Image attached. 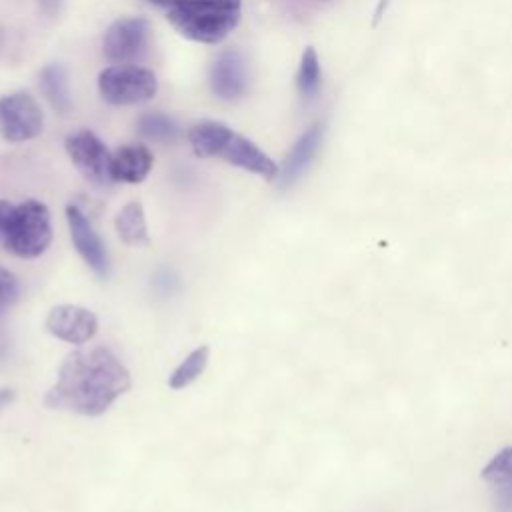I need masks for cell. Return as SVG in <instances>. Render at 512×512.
<instances>
[{
  "label": "cell",
  "mask_w": 512,
  "mask_h": 512,
  "mask_svg": "<svg viewBox=\"0 0 512 512\" xmlns=\"http://www.w3.org/2000/svg\"><path fill=\"white\" fill-rule=\"evenodd\" d=\"M150 4H154V6H162V8H172L174 4H178L180 0H148Z\"/></svg>",
  "instance_id": "obj_24"
},
{
  "label": "cell",
  "mask_w": 512,
  "mask_h": 512,
  "mask_svg": "<svg viewBox=\"0 0 512 512\" xmlns=\"http://www.w3.org/2000/svg\"><path fill=\"white\" fill-rule=\"evenodd\" d=\"M322 136H324L322 124H314L296 140V144L288 152L284 164L278 168L280 186L286 188V186L294 184L302 176V172L310 166V162L314 160L316 152L320 150Z\"/></svg>",
  "instance_id": "obj_12"
},
{
  "label": "cell",
  "mask_w": 512,
  "mask_h": 512,
  "mask_svg": "<svg viewBox=\"0 0 512 512\" xmlns=\"http://www.w3.org/2000/svg\"><path fill=\"white\" fill-rule=\"evenodd\" d=\"M46 330L64 342L84 344L98 332V318L92 310L76 304H58L46 316Z\"/></svg>",
  "instance_id": "obj_10"
},
{
  "label": "cell",
  "mask_w": 512,
  "mask_h": 512,
  "mask_svg": "<svg viewBox=\"0 0 512 512\" xmlns=\"http://www.w3.org/2000/svg\"><path fill=\"white\" fill-rule=\"evenodd\" d=\"M138 132L152 142H172L176 138V124L160 112H148L138 118Z\"/></svg>",
  "instance_id": "obj_18"
},
{
  "label": "cell",
  "mask_w": 512,
  "mask_h": 512,
  "mask_svg": "<svg viewBox=\"0 0 512 512\" xmlns=\"http://www.w3.org/2000/svg\"><path fill=\"white\" fill-rule=\"evenodd\" d=\"M248 74L244 58L234 52H222L210 70V88L222 100H234L246 92Z\"/></svg>",
  "instance_id": "obj_11"
},
{
  "label": "cell",
  "mask_w": 512,
  "mask_h": 512,
  "mask_svg": "<svg viewBox=\"0 0 512 512\" xmlns=\"http://www.w3.org/2000/svg\"><path fill=\"white\" fill-rule=\"evenodd\" d=\"M388 2H390V0H380V2H378V8H376V14H374V24H376V22H378V20H380V18H382V10H386V6H388Z\"/></svg>",
  "instance_id": "obj_25"
},
{
  "label": "cell",
  "mask_w": 512,
  "mask_h": 512,
  "mask_svg": "<svg viewBox=\"0 0 512 512\" xmlns=\"http://www.w3.org/2000/svg\"><path fill=\"white\" fill-rule=\"evenodd\" d=\"M66 220H68L70 238H72V244H74L76 252L82 256V260L88 264V268L98 278H106L108 268H110L108 252H106V246L100 240V236L94 232L90 220L74 204L66 206Z\"/></svg>",
  "instance_id": "obj_9"
},
{
  "label": "cell",
  "mask_w": 512,
  "mask_h": 512,
  "mask_svg": "<svg viewBox=\"0 0 512 512\" xmlns=\"http://www.w3.org/2000/svg\"><path fill=\"white\" fill-rule=\"evenodd\" d=\"M482 480L494 486L512 484V446L498 450L482 468Z\"/></svg>",
  "instance_id": "obj_19"
},
{
  "label": "cell",
  "mask_w": 512,
  "mask_h": 512,
  "mask_svg": "<svg viewBox=\"0 0 512 512\" xmlns=\"http://www.w3.org/2000/svg\"><path fill=\"white\" fill-rule=\"evenodd\" d=\"M240 14L242 0H180L166 18L188 40L218 44L238 26Z\"/></svg>",
  "instance_id": "obj_3"
},
{
  "label": "cell",
  "mask_w": 512,
  "mask_h": 512,
  "mask_svg": "<svg viewBox=\"0 0 512 512\" xmlns=\"http://www.w3.org/2000/svg\"><path fill=\"white\" fill-rule=\"evenodd\" d=\"M18 292H20L18 278L10 270L0 266V316L8 312V308L16 302Z\"/></svg>",
  "instance_id": "obj_20"
},
{
  "label": "cell",
  "mask_w": 512,
  "mask_h": 512,
  "mask_svg": "<svg viewBox=\"0 0 512 512\" xmlns=\"http://www.w3.org/2000/svg\"><path fill=\"white\" fill-rule=\"evenodd\" d=\"M188 142L200 158H222L224 162L258 174L262 178L278 176V164L254 142L236 134L222 122L200 120L188 132Z\"/></svg>",
  "instance_id": "obj_2"
},
{
  "label": "cell",
  "mask_w": 512,
  "mask_h": 512,
  "mask_svg": "<svg viewBox=\"0 0 512 512\" xmlns=\"http://www.w3.org/2000/svg\"><path fill=\"white\" fill-rule=\"evenodd\" d=\"M320 60L312 46L302 52L298 74H296V88L304 98H312L320 88Z\"/></svg>",
  "instance_id": "obj_17"
},
{
  "label": "cell",
  "mask_w": 512,
  "mask_h": 512,
  "mask_svg": "<svg viewBox=\"0 0 512 512\" xmlns=\"http://www.w3.org/2000/svg\"><path fill=\"white\" fill-rule=\"evenodd\" d=\"M100 96L114 106L140 104L158 92V80L152 70L134 64H114L98 74Z\"/></svg>",
  "instance_id": "obj_5"
},
{
  "label": "cell",
  "mask_w": 512,
  "mask_h": 512,
  "mask_svg": "<svg viewBox=\"0 0 512 512\" xmlns=\"http://www.w3.org/2000/svg\"><path fill=\"white\" fill-rule=\"evenodd\" d=\"M130 384V372L114 350L108 346L80 348L62 360L44 404L52 410L100 416L130 390Z\"/></svg>",
  "instance_id": "obj_1"
},
{
  "label": "cell",
  "mask_w": 512,
  "mask_h": 512,
  "mask_svg": "<svg viewBox=\"0 0 512 512\" xmlns=\"http://www.w3.org/2000/svg\"><path fill=\"white\" fill-rule=\"evenodd\" d=\"M52 242V222L46 204L24 200L14 206L2 238V248L16 258H38Z\"/></svg>",
  "instance_id": "obj_4"
},
{
  "label": "cell",
  "mask_w": 512,
  "mask_h": 512,
  "mask_svg": "<svg viewBox=\"0 0 512 512\" xmlns=\"http://www.w3.org/2000/svg\"><path fill=\"white\" fill-rule=\"evenodd\" d=\"M502 508L506 512H512V484L506 486V492L502 494Z\"/></svg>",
  "instance_id": "obj_23"
},
{
  "label": "cell",
  "mask_w": 512,
  "mask_h": 512,
  "mask_svg": "<svg viewBox=\"0 0 512 512\" xmlns=\"http://www.w3.org/2000/svg\"><path fill=\"white\" fill-rule=\"evenodd\" d=\"M14 400V392L10 388H0V410H4Z\"/></svg>",
  "instance_id": "obj_22"
},
{
  "label": "cell",
  "mask_w": 512,
  "mask_h": 512,
  "mask_svg": "<svg viewBox=\"0 0 512 512\" xmlns=\"http://www.w3.org/2000/svg\"><path fill=\"white\" fill-rule=\"evenodd\" d=\"M12 210H14V204H10L8 200H0V246H2V238H4Z\"/></svg>",
  "instance_id": "obj_21"
},
{
  "label": "cell",
  "mask_w": 512,
  "mask_h": 512,
  "mask_svg": "<svg viewBox=\"0 0 512 512\" xmlns=\"http://www.w3.org/2000/svg\"><path fill=\"white\" fill-rule=\"evenodd\" d=\"M148 40L150 26L144 18H118L108 26L102 50L110 62L130 64L146 52Z\"/></svg>",
  "instance_id": "obj_8"
},
{
  "label": "cell",
  "mask_w": 512,
  "mask_h": 512,
  "mask_svg": "<svg viewBox=\"0 0 512 512\" xmlns=\"http://www.w3.org/2000/svg\"><path fill=\"white\" fill-rule=\"evenodd\" d=\"M44 114L40 104L26 92L0 98V136L6 142H26L42 132Z\"/></svg>",
  "instance_id": "obj_6"
},
{
  "label": "cell",
  "mask_w": 512,
  "mask_h": 512,
  "mask_svg": "<svg viewBox=\"0 0 512 512\" xmlns=\"http://www.w3.org/2000/svg\"><path fill=\"white\" fill-rule=\"evenodd\" d=\"M40 90L46 100L58 112H66L70 106V90H68V76L66 70L58 64H50L40 72Z\"/></svg>",
  "instance_id": "obj_15"
},
{
  "label": "cell",
  "mask_w": 512,
  "mask_h": 512,
  "mask_svg": "<svg viewBox=\"0 0 512 512\" xmlns=\"http://www.w3.org/2000/svg\"><path fill=\"white\" fill-rule=\"evenodd\" d=\"M64 146L70 160L86 180H90L96 186H108L114 182L110 172L112 154L94 132L90 130L72 132L66 138Z\"/></svg>",
  "instance_id": "obj_7"
},
{
  "label": "cell",
  "mask_w": 512,
  "mask_h": 512,
  "mask_svg": "<svg viewBox=\"0 0 512 512\" xmlns=\"http://www.w3.org/2000/svg\"><path fill=\"white\" fill-rule=\"evenodd\" d=\"M154 156L152 152L142 144H126L112 152V180L114 182H126V184H138L142 182L148 172L152 170Z\"/></svg>",
  "instance_id": "obj_13"
},
{
  "label": "cell",
  "mask_w": 512,
  "mask_h": 512,
  "mask_svg": "<svg viewBox=\"0 0 512 512\" xmlns=\"http://www.w3.org/2000/svg\"><path fill=\"white\" fill-rule=\"evenodd\" d=\"M114 228L118 238L126 246H148V228L142 204L132 200L126 206L120 208V212L114 218Z\"/></svg>",
  "instance_id": "obj_14"
},
{
  "label": "cell",
  "mask_w": 512,
  "mask_h": 512,
  "mask_svg": "<svg viewBox=\"0 0 512 512\" xmlns=\"http://www.w3.org/2000/svg\"><path fill=\"white\" fill-rule=\"evenodd\" d=\"M208 356H210V348L208 346H198L194 348L178 366L176 370L170 374L168 378V386L172 390H182L186 386H190L208 366Z\"/></svg>",
  "instance_id": "obj_16"
}]
</instances>
